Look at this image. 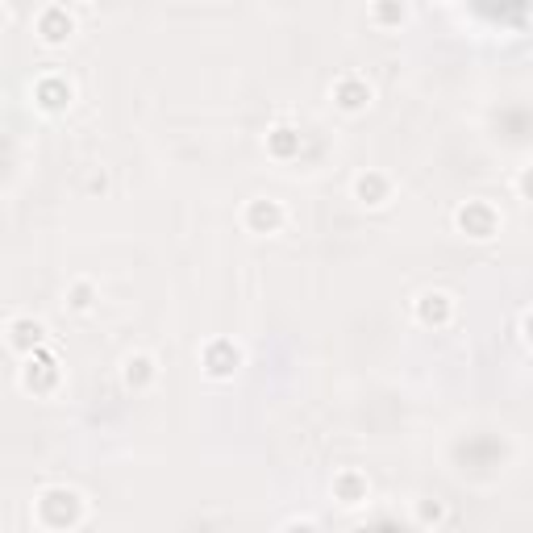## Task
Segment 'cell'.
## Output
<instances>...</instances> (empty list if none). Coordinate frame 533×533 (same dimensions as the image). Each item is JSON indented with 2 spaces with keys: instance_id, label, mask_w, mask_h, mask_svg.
Listing matches in <instances>:
<instances>
[{
  "instance_id": "cell-1",
  "label": "cell",
  "mask_w": 533,
  "mask_h": 533,
  "mask_svg": "<svg viewBox=\"0 0 533 533\" xmlns=\"http://www.w3.org/2000/svg\"><path fill=\"white\" fill-rule=\"evenodd\" d=\"M67 34H71V17H67V13L55 9V13L42 17V38H46V42H63Z\"/></svg>"
},
{
  "instance_id": "cell-2",
  "label": "cell",
  "mask_w": 533,
  "mask_h": 533,
  "mask_svg": "<svg viewBox=\"0 0 533 533\" xmlns=\"http://www.w3.org/2000/svg\"><path fill=\"white\" fill-rule=\"evenodd\" d=\"M67 96H71V88H59V84H38V100L46 104V109H63V104H67Z\"/></svg>"
},
{
  "instance_id": "cell-3",
  "label": "cell",
  "mask_w": 533,
  "mask_h": 533,
  "mask_svg": "<svg viewBox=\"0 0 533 533\" xmlns=\"http://www.w3.org/2000/svg\"><path fill=\"white\" fill-rule=\"evenodd\" d=\"M38 342H42V325H34V321L13 325V346H38Z\"/></svg>"
},
{
  "instance_id": "cell-4",
  "label": "cell",
  "mask_w": 533,
  "mask_h": 533,
  "mask_svg": "<svg viewBox=\"0 0 533 533\" xmlns=\"http://www.w3.org/2000/svg\"><path fill=\"white\" fill-rule=\"evenodd\" d=\"M338 96H342V109H362L371 92H367V88H354V84H342Z\"/></svg>"
},
{
  "instance_id": "cell-5",
  "label": "cell",
  "mask_w": 533,
  "mask_h": 533,
  "mask_svg": "<svg viewBox=\"0 0 533 533\" xmlns=\"http://www.w3.org/2000/svg\"><path fill=\"white\" fill-rule=\"evenodd\" d=\"M442 312H446V296H442V292L425 296V304H421V317H425V321H434V317H442Z\"/></svg>"
},
{
  "instance_id": "cell-6",
  "label": "cell",
  "mask_w": 533,
  "mask_h": 533,
  "mask_svg": "<svg viewBox=\"0 0 533 533\" xmlns=\"http://www.w3.org/2000/svg\"><path fill=\"white\" fill-rule=\"evenodd\" d=\"M358 196L367 200V196H380V179L371 175V179H358Z\"/></svg>"
},
{
  "instance_id": "cell-7",
  "label": "cell",
  "mask_w": 533,
  "mask_h": 533,
  "mask_svg": "<svg viewBox=\"0 0 533 533\" xmlns=\"http://www.w3.org/2000/svg\"><path fill=\"white\" fill-rule=\"evenodd\" d=\"M521 184H525V192H533V171H529V175L521 179Z\"/></svg>"
}]
</instances>
